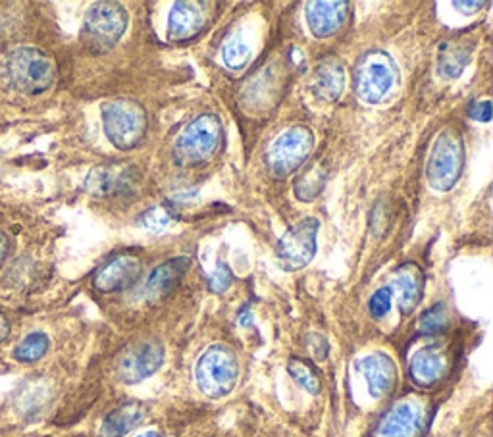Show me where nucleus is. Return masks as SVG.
I'll return each instance as SVG.
<instances>
[{
  "mask_svg": "<svg viewBox=\"0 0 493 437\" xmlns=\"http://www.w3.org/2000/svg\"><path fill=\"white\" fill-rule=\"evenodd\" d=\"M222 137H224V130L216 114L197 116L187 123L173 143V160L182 168H195L209 162L218 152Z\"/></svg>",
  "mask_w": 493,
  "mask_h": 437,
  "instance_id": "1",
  "label": "nucleus"
},
{
  "mask_svg": "<svg viewBox=\"0 0 493 437\" xmlns=\"http://www.w3.org/2000/svg\"><path fill=\"white\" fill-rule=\"evenodd\" d=\"M195 378L206 397L220 399L230 395L240 378V363H237L235 353L222 343L211 345L199 358Z\"/></svg>",
  "mask_w": 493,
  "mask_h": 437,
  "instance_id": "2",
  "label": "nucleus"
},
{
  "mask_svg": "<svg viewBox=\"0 0 493 437\" xmlns=\"http://www.w3.org/2000/svg\"><path fill=\"white\" fill-rule=\"evenodd\" d=\"M8 83L27 95H39L54 83V62L44 53L31 49H18L6 60Z\"/></svg>",
  "mask_w": 493,
  "mask_h": 437,
  "instance_id": "3",
  "label": "nucleus"
},
{
  "mask_svg": "<svg viewBox=\"0 0 493 437\" xmlns=\"http://www.w3.org/2000/svg\"><path fill=\"white\" fill-rule=\"evenodd\" d=\"M103 126L110 143L122 151H132L147 133V112L135 101L106 102L103 106Z\"/></svg>",
  "mask_w": 493,
  "mask_h": 437,
  "instance_id": "4",
  "label": "nucleus"
},
{
  "mask_svg": "<svg viewBox=\"0 0 493 437\" xmlns=\"http://www.w3.org/2000/svg\"><path fill=\"white\" fill-rule=\"evenodd\" d=\"M465 164V143L453 130H443L428 159V183L436 191H449L457 185Z\"/></svg>",
  "mask_w": 493,
  "mask_h": 437,
  "instance_id": "5",
  "label": "nucleus"
},
{
  "mask_svg": "<svg viewBox=\"0 0 493 437\" xmlns=\"http://www.w3.org/2000/svg\"><path fill=\"white\" fill-rule=\"evenodd\" d=\"M127 29V12L118 3H94L84 22V39L93 53H106Z\"/></svg>",
  "mask_w": 493,
  "mask_h": 437,
  "instance_id": "6",
  "label": "nucleus"
},
{
  "mask_svg": "<svg viewBox=\"0 0 493 437\" xmlns=\"http://www.w3.org/2000/svg\"><path fill=\"white\" fill-rule=\"evenodd\" d=\"M314 147L309 128L297 126L283 131L266 152V164L274 178H288L307 162Z\"/></svg>",
  "mask_w": 493,
  "mask_h": 437,
  "instance_id": "7",
  "label": "nucleus"
},
{
  "mask_svg": "<svg viewBox=\"0 0 493 437\" xmlns=\"http://www.w3.org/2000/svg\"><path fill=\"white\" fill-rule=\"evenodd\" d=\"M397 80V70L389 54L369 53L364 54L355 70V91L362 102L378 104L384 101Z\"/></svg>",
  "mask_w": 493,
  "mask_h": 437,
  "instance_id": "8",
  "label": "nucleus"
},
{
  "mask_svg": "<svg viewBox=\"0 0 493 437\" xmlns=\"http://www.w3.org/2000/svg\"><path fill=\"white\" fill-rule=\"evenodd\" d=\"M318 229H320V222L316 218H305L278 241L276 253L285 270L303 268L314 258Z\"/></svg>",
  "mask_w": 493,
  "mask_h": 437,
  "instance_id": "9",
  "label": "nucleus"
},
{
  "mask_svg": "<svg viewBox=\"0 0 493 437\" xmlns=\"http://www.w3.org/2000/svg\"><path fill=\"white\" fill-rule=\"evenodd\" d=\"M164 347L158 341H141L127 347L118 361V376L123 384H137L163 366Z\"/></svg>",
  "mask_w": 493,
  "mask_h": 437,
  "instance_id": "10",
  "label": "nucleus"
},
{
  "mask_svg": "<svg viewBox=\"0 0 493 437\" xmlns=\"http://www.w3.org/2000/svg\"><path fill=\"white\" fill-rule=\"evenodd\" d=\"M211 14L206 3L195 0H182L176 3L168 15V39L173 43H183L195 39L201 31L209 25Z\"/></svg>",
  "mask_w": 493,
  "mask_h": 437,
  "instance_id": "11",
  "label": "nucleus"
},
{
  "mask_svg": "<svg viewBox=\"0 0 493 437\" xmlns=\"http://www.w3.org/2000/svg\"><path fill=\"white\" fill-rule=\"evenodd\" d=\"M424 424V411L417 401H403L380 420L374 437H417Z\"/></svg>",
  "mask_w": 493,
  "mask_h": 437,
  "instance_id": "12",
  "label": "nucleus"
},
{
  "mask_svg": "<svg viewBox=\"0 0 493 437\" xmlns=\"http://www.w3.org/2000/svg\"><path fill=\"white\" fill-rule=\"evenodd\" d=\"M137 170L125 164H106L94 168L87 178V189L94 197L122 195L133 189Z\"/></svg>",
  "mask_w": 493,
  "mask_h": 437,
  "instance_id": "13",
  "label": "nucleus"
},
{
  "mask_svg": "<svg viewBox=\"0 0 493 437\" xmlns=\"http://www.w3.org/2000/svg\"><path fill=\"white\" fill-rule=\"evenodd\" d=\"M141 274V260L133 255H120L108 260L93 277V286L103 293H114L135 284Z\"/></svg>",
  "mask_w": 493,
  "mask_h": 437,
  "instance_id": "14",
  "label": "nucleus"
},
{
  "mask_svg": "<svg viewBox=\"0 0 493 437\" xmlns=\"http://www.w3.org/2000/svg\"><path fill=\"white\" fill-rule=\"evenodd\" d=\"M359 372L362 378L367 380L369 393L374 399H381L393 392L397 384V368L391 358L384 353H372L367 354L357 363Z\"/></svg>",
  "mask_w": 493,
  "mask_h": 437,
  "instance_id": "15",
  "label": "nucleus"
},
{
  "mask_svg": "<svg viewBox=\"0 0 493 437\" xmlns=\"http://www.w3.org/2000/svg\"><path fill=\"white\" fill-rule=\"evenodd\" d=\"M345 87L343 64L333 56L318 62L311 75V91L318 101L333 102L341 97Z\"/></svg>",
  "mask_w": 493,
  "mask_h": 437,
  "instance_id": "16",
  "label": "nucleus"
},
{
  "mask_svg": "<svg viewBox=\"0 0 493 437\" xmlns=\"http://www.w3.org/2000/svg\"><path fill=\"white\" fill-rule=\"evenodd\" d=\"M476 49V41L470 37H453L439 44L438 53V72L445 80H457L465 72L472 53Z\"/></svg>",
  "mask_w": 493,
  "mask_h": 437,
  "instance_id": "17",
  "label": "nucleus"
},
{
  "mask_svg": "<svg viewBox=\"0 0 493 437\" xmlns=\"http://www.w3.org/2000/svg\"><path fill=\"white\" fill-rule=\"evenodd\" d=\"M349 5L343 0L338 3H309L307 5V24L316 39H326L338 34L345 24Z\"/></svg>",
  "mask_w": 493,
  "mask_h": 437,
  "instance_id": "18",
  "label": "nucleus"
},
{
  "mask_svg": "<svg viewBox=\"0 0 493 437\" xmlns=\"http://www.w3.org/2000/svg\"><path fill=\"white\" fill-rule=\"evenodd\" d=\"M448 372V356L439 347H422L410 358L409 374L412 382L422 387L438 384Z\"/></svg>",
  "mask_w": 493,
  "mask_h": 437,
  "instance_id": "19",
  "label": "nucleus"
},
{
  "mask_svg": "<svg viewBox=\"0 0 493 437\" xmlns=\"http://www.w3.org/2000/svg\"><path fill=\"white\" fill-rule=\"evenodd\" d=\"M189 257H178L173 260H168L161 267L154 268L153 274L149 276V282L145 286V293L149 299H164L166 295H170L173 289L180 286L183 279L187 268H189Z\"/></svg>",
  "mask_w": 493,
  "mask_h": 437,
  "instance_id": "20",
  "label": "nucleus"
},
{
  "mask_svg": "<svg viewBox=\"0 0 493 437\" xmlns=\"http://www.w3.org/2000/svg\"><path fill=\"white\" fill-rule=\"evenodd\" d=\"M393 287L397 289V296H399V310L403 315H410L420 303L424 293L422 270L412 262L403 264L393 276Z\"/></svg>",
  "mask_w": 493,
  "mask_h": 437,
  "instance_id": "21",
  "label": "nucleus"
},
{
  "mask_svg": "<svg viewBox=\"0 0 493 437\" xmlns=\"http://www.w3.org/2000/svg\"><path fill=\"white\" fill-rule=\"evenodd\" d=\"M145 416V409L139 403H127L110 413L101 426L99 437H123L132 432Z\"/></svg>",
  "mask_w": 493,
  "mask_h": 437,
  "instance_id": "22",
  "label": "nucleus"
},
{
  "mask_svg": "<svg viewBox=\"0 0 493 437\" xmlns=\"http://www.w3.org/2000/svg\"><path fill=\"white\" fill-rule=\"evenodd\" d=\"M49 347L51 341L46 337V334L31 332L18 343V347L14 349V358L24 364H34L39 363L41 358L49 353Z\"/></svg>",
  "mask_w": 493,
  "mask_h": 437,
  "instance_id": "23",
  "label": "nucleus"
},
{
  "mask_svg": "<svg viewBox=\"0 0 493 437\" xmlns=\"http://www.w3.org/2000/svg\"><path fill=\"white\" fill-rule=\"evenodd\" d=\"M222 58H224V64L230 70H242L247 66L251 58V46L242 31H233L232 35H228L224 44H222Z\"/></svg>",
  "mask_w": 493,
  "mask_h": 437,
  "instance_id": "24",
  "label": "nucleus"
},
{
  "mask_svg": "<svg viewBox=\"0 0 493 437\" xmlns=\"http://www.w3.org/2000/svg\"><path fill=\"white\" fill-rule=\"evenodd\" d=\"M326 183V171L324 166L314 164L305 176H301L295 183V195L299 200L303 202H311L314 200L318 195L322 193Z\"/></svg>",
  "mask_w": 493,
  "mask_h": 437,
  "instance_id": "25",
  "label": "nucleus"
},
{
  "mask_svg": "<svg viewBox=\"0 0 493 437\" xmlns=\"http://www.w3.org/2000/svg\"><path fill=\"white\" fill-rule=\"evenodd\" d=\"M288 370L291 374V378L303 387L305 392H309L311 395L320 393L322 382H320V376H318V372L312 368V364L303 361V358H291Z\"/></svg>",
  "mask_w": 493,
  "mask_h": 437,
  "instance_id": "26",
  "label": "nucleus"
},
{
  "mask_svg": "<svg viewBox=\"0 0 493 437\" xmlns=\"http://www.w3.org/2000/svg\"><path fill=\"white\" fill-rule=\"evenodd\" d=\"M449 324V312L443 303L434 305L428 308L420 318V334L424 335H438L445 332V327Z\"/></svg>",
  "mask_w": 493,
  "mask_h": 437,
  "instance_id": "27",
  "label": "nucleus"
},
{
  "mask_svg": "<svg viewBox=\"0 0 493 437\" xmlns=\"http://www.w3.org/2000/svg\"><path fill=\"white\" fill-rule=\"evenodd\" d=\"M173 220V212L166 207H154L149 209L145 214L141 216V222L149 231H163L166 229Z\"/></svg>",
  "mask_w": 493,
  "mask_h": 437,
  "instance_id": "28",
  "label": "nucleus"
},
{
  "mask_svg": "<svg viewBox=\"0 0 493 437\" xmlns=\"http://www.w3.org/2000/svg\"><path fill=\"white\" fill-rule=\"evenodd\" d=\"M391 287H380L372 296H370V301H369V310H370V315L380 320V318H384L389 308H391Z\"/></svg>",
  "mask_w": 493,
  "mask_h": 437,
  "instance_id": "29",
  "label": "nucleus"
},
{
  "mask_svg": "<svg viewBox=\"0 0 493 437\" xmlns=\"http://www.w3.org/2000/svg\"><path fill=\"white\" fill-rule=\"evenodd\" d=\"M232 270L226 262H220L216 270L209 276V287L212 293H224L232 286Z\"/></svg>",
  "mask_w": 493,
  "mask_h": 437,
  "instance_id": "30",
  "label": "nucleus"
},
{
  "mask_svg": "<svg viewBox=\"0 0 493 437\" xmlns=\"http://www.w3.org/2000/svg\"><path fill=\"white\" fill-rule=\"evenodd\" d=\"M307 349L316 361H324V358L328 356V343L322 335H318V334H311L307 337Z\"/></svg>",
  "mask_w": 493,
  "mask_h": 437,
  "instance_id": "31",
  "label": "nucleus"
},
{
  "mask_svg": "<svg viewBox=\"0 0 493 437\" xmlns=\"http://www.w3.org/2000/svg\"><path fill=\"white\" fill-rule=\"evenodd\" d=\"M468 116L476 121H489L491 120V102L489 101L472 102V106L468 108Z\"/></svg>",
  "mask_w": 493,
  "mask_h": 437,
  "instance_id": "32",
  "label": "nucleus"
},
{
  "mask_svg": "<svg viewBox=\"0 0 493 437\" xmlns=\"http://www.w3.org/2000/svg\"><path fill=\"white\" fill-rule=\"evenodd\" d=\"M484 6H486V3H455V8H458L460 12H465V14H474Z\"/></svg>",
  "mask_w": 493,
  "mask_h": 437,
  "instance_id": "33",
  "label": "nucleus"
},
{
  "mask_svg": "<svg viewBox=\"0 0 493 437\" xmlns=\"http://www.w3.org/2000/svg\"><path fill=\"white\" fill-rule=\"evenodd\" d=\"M10 334V324L6 320V316L0 315V343H3Z\"/></svg>",
  "mask_w": 493,
  "mask_h": 437,
  "instance_id": "34",
  "label": "nucleus"
},
{
  "mask_svg": "<svg viewBox=\"0 0 493 437\" xmlns=\"http://www.w3.org/2000/svg\"><path fill=\"white\" fill-rule=\"evenodd\" d=\"M6 255H8V239L3 236V233H0V264L5 262Z\"/></svg>",
  "mask_w": 493,
  "mask_h": 437,
  "instance_id": "35",
  "label": "nucleus"
},
{
  "mask_svg": "<svg viewBox=\"0 0 493 437\" xmlns=\"http://www.w3.org/2000/svg\"><path fill=\"white\" fill-rule=\"evenodd\" d=\"M137 437H163L158 432H145V433H139Z\"/></svg>",
  "mask_w": 493,
  "mask_h": 437,
  "instance_id": "36",
  "label": "nucleus"
}]
</instances>
